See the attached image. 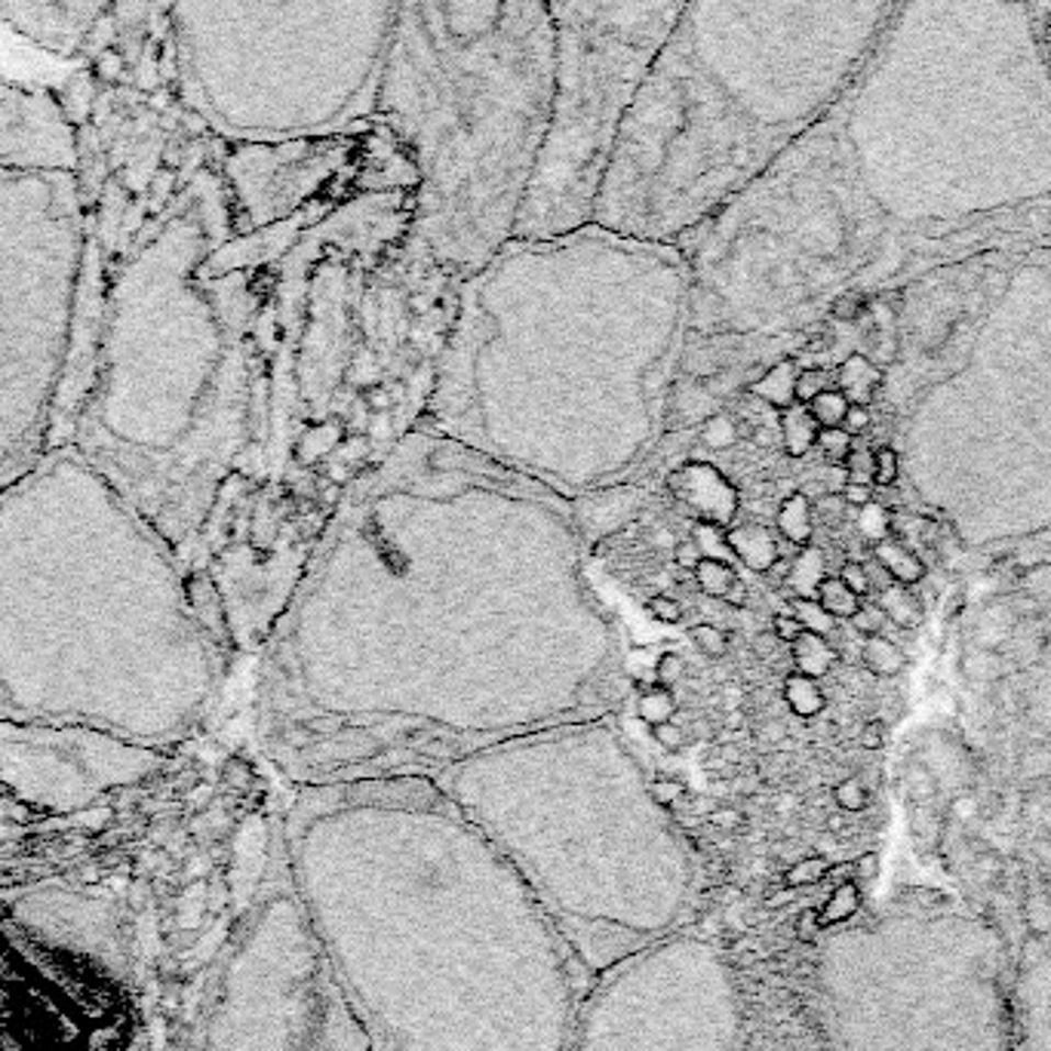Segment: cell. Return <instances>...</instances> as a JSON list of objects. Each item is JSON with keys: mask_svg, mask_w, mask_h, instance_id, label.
Segmentation results:
<instances>
[{"mask_svg": "<svg viewBox=\"0 0 1051 1051\" xmlns=\"http://www.w3.org/2000/svg\"><path fill=\"white\" fill-rule=\"evenodd\" d=\"M877 603H880V609L885 612V619L897 624V628H904V631H907V628H911V631L913 628H919L923 619H926L923 600L913 594V588H904V585H895V581L877 594Z\"/></svg>", "mask_w": 1051, "mask_h": 1051, "instance_id": "cell-21", "label": "cell"}, {"mask_svg": "<svg viewBox=\"0 0 1051 1051\" xmlns=\"http://www.w3.org/2000/svg\"><path fill=\"white\" fill-rule=\"evenodd\" d=\"M870 421H873V416H870V406H858V403H851L849 413H846V418H843V425H839V428H846L851 437H858V433H864L867 428H870Z\"/></svg>", "mask_w": 1051, "mask_h": 1051, "instance_id": "cell-48", "label": "cell"}, {"mask_svg": "<svg viewBox=\"0 0 1051 1051\" xmlns=\"http://www.w3.org/2000/svg\"><path fill=\"white\" fill-rule=\"evenodd\" d=\"M735 969L711 938L677 931L594 977L569 1051H742Z\"/></svg>", "mask_w": 1051, "mask_h": 1051, "instance_id": "cell-9", "label": "cell"}, {"mask_svg": "<svg viewBox=\"0 0 1051 1051\" xmlns=\"http://www.w3.org/2000/svg\"><path fill=\"white\" fill-rule=\"evenodd\" d=\"M793 649H790V658H793V670L796 674H805V677H812V680H821V677H827L834 665L839 662V652L827 643V636L821 634H809L803 631L796 643H790Z\"/></svg>", "mask_w": 1051, "mask_h": 1051, "instance_id": "cell-18", "label": "cell"}, {"mask_svg": "<svg viewBox=\"0 0 1051 1051\" xmlns=\"http://www.w3.org/2000/svg\"><path fill=\"white\" fill-rule=\"evenodd\" d=\"M815 600H818L821 609H824L827 615H834L836 621H849L851 615L858 612V606H861V597L851 594V590L843 585L839 575H824V578H821L818 590H815Z\"/></svg>", "mask_w": 1051, "mask_h": 1051, "instance_id": "cell-25", "label": "cell"}, {"mask_svg": "<svg viewBox=\"0 0 1051 1051\" xmlns=\"http://www.w3.org/2000/svg\"><path fill=\"white\" fill-rule=\"evenodd\" d=\"M821 873H824V861H818V858H809V861H803V864H796L793 870H790L788 880L809 882V880H815V877H821Z\"/></svg>", "mask_w": 1051, "mask_h": 1051, "instance_id": "cell-50", "label": "cell"}, {"mask_svg": "<svg viewBox=\"0 0 1051 1051\" xmlns=\"http://www.w3.org/2000/svg\"><path fill=\"white\" fill-rule=\"evenodd\" d=\"M843 471L849 474L846 483H867V486H873V449L851 447L846 462H843Z\"/></svg>", "mask_w": 1051, "mask_h": 1051, "instance_id": "cell-38", "label": "cell"}, {"mask_svg": "<svg viewBox=\"0 0 1051 1051\" xmlns=\"http://www.w3.org/2000/svg\"><path fill=\"white\" fill-rule=\"evenodd\" d=\"M784 735H788V726H784V723H778V720H775V723H766V728L759 732V738H762V742H772V744L781 742Z\"/></svg>", "mask_w": 1051, "mask_h": 1051, "instance_id": "cell-55", "label": "cell"}, {"mask_svg": "<svg viewBox=\"0 0 1051 1051\" xmlns=\"http://www.w3.org/2000/svg\"><path fill=\"white\" fill-rule=\"evenodd\" d=\"M815 447H818L830 462H846V455H849L851 447H855V437H851L846 428H821Z\"/></svg>", "mask_w": 1051, "mask_h": 1051, "instance_id": "cell-35", "label": "cell"}, {"mask_svg": "<svg viewBox=\"0 0 1051 1051\" xmlns=\"http://www.w3.org/2000/svg\"><path fill=\"white\" fill-rule=\"evenodd\" d=\"M723 603L735 606V609H742V606H747V585H744L742 578H738V581H735V585H732V588L726 590V597H723Z\"/></svg>", "mask_w": 1051, "mask_h": 1051, "instance_id": "cell-53", "label": "cell"}, {"mask_svg": "<svg viewBox=\"0 0 1051 1051\" xmlns=\"http://www.w3.org/2000/svg\"><path fill=\"white\" fill-rule=\"evenodd\" d=\"M649 793L655 803L667 809V805L677 803L682 796V784L680 781H674V778H655V781H649Z\"/></svg>", "mask_w": 1051, "mask_h": 1051, "instance_id": "cell-47", "label": "cell"}, {"mask_svg": "<svg viewBox=\"0 0 1051 1051\" xmlns=\"http://www.w3.org/2000/svg\"><path fill=\"white\" fill-rule=\"evenodd\" d=\"M114 0H0V22L34 47L71 56L93 41Z\"/></svg>", "mask_w": 1051, "mask_h": 1051, "instance_id": "cell-11", "label": "cell"}, {"mask_svg": "<svg viewBox=\"0 0 1051 1051\" xmlns=\"http://www.w3.org/2000/svg\"><path fill=\"white\" fill-rule=\"evenodd\" d=\"M790 609H793L796 621L803 624V631H809V634H821V636L834 634L836 619L821 609V603L815 600V597H793V600H790Z\"/></svg>", "mask_w": 1051, "mask_h": 1051, "instance_id": "cell-31", "label": "cell"}, {"mask_svg": "<svg viewBox=\"0 0 1051 1051\" xmlns=\"http://www.w3.org/2000/svg\"><path fill=\"white\" fill-rule=\"evenodd\" d=\"M176 93L218 142L375 117L400 0H160Z\"/></svg>", "mask_w": 1051, "mask_h": 1051, "instance_id": "cell-5", "label": "cell"}, {"mask_svg": "<svg viewBox=\"0 0 1051 1051\" xmlns=\"http://www.w3.org/2000/svg\"><path fill=\"white\" fill-rule=\"evenodd\" d=\"M201 1051H378L283 867L222 965Z\"/></svg>", "mask_w": 1051, "mask_h": 1051, "instance_id": "cell-8", "label": "cell"}, {"mask_svg": "<svg viewBox=\"0 0 1051 1051\" xmlns=\"http://www.w3.org/2000/svg\"><path fill=\"white\" fill-rule=\"evenodd\" d=\"M784 704H788L790 711L796 713L800 720H812V716H818L824 711V704H827V698H824V689H821L818 680H812V677H805V674H788V680H784Z\"/></svg>", "mask_w": 1051, "mask_h": 1051, "instance_id": "cell-23", "label": "cell"}, {"mask_svg": "<svg viewBox=\"0 0 1051 1051\" xmlns=\"http://www.w3.org/2000/svg\"><path fill=\"white\" fill-rule=\"evenodd\" d=\"M796 360H781L759 375L754 385H747V394H754L775 409H788L796 403Z\"/></svg>", "mask_w": 1051, "mask_h": 1051, "instance_id": "cell-17", "label": "cell"}, {"mask_svg": "<svg viewBox=\"0 0 1051 1051\" xmlns=\"http://www.w3.org/2000/svg\"><path fill=\"white\" fill-rule=\"evenodd\" d=\"M689 640L696 643V649L701 655H708V658H723L728 652V634L723 628H716V624H708V621H701V624H692V631H689Z\"/></svg>", "mask_w": 1051, "mask_h": 1051, "instance_id": "cell-33", "label": "cell"}, {"mask_svg": "<svg viewBox=\"0 0 1051 1051\" xmlns=\"http://www.w3.org/2000/svg\"><path fill=\"white\" fill-rule=\"evenodd\" d=\"M649 728H652V738L662 744L665 750H674V754H677V750L686 747V728H682L680 723L667 720V723H658V726H649Z\"/></svg>", "mask_w": 1051, "mask_h": 1051, "instance_id": "cell-43", "label": "cell"}, {"mask_svg": "<svg viewBox=\"0 0 1051 1051\" xmlns=\"http://www.w3.org/2000/svg\"><path fill=\"white\" fill-rule=\"evenodd\" d=\"M1008 1051H1051V935L1027 943L1012 962Z\"/></svg>", "mask_w": 1051, "mask_h": 1051, "instance_id": "cell-12", "label": "cell"}, {"mask_svg": "<svg viewBox=\"0 0 1051 1051\" xmlns=\"http://www.w3.org/2000/svg\"><path fill=\"white\" fill-rule=\"evenodd\" d=\"M750 440H754V447H759V449H772V447H775V433H772V428H766V425H762V428H757V431L750 433Z\"/></svg>", "mask_w": 1051, "mask_h": 1051, "instance_id": "cell-56", "label": "cell"}, {"mask_svg": "<svg viewBox=\"0 0 1051 1051\" xmlns=\"http://www.w3.org/2000/svg\"><path fill=\"white\" fill-rule=\"evenodd\" d=\"M686 677V658L680 652H662L658 662H655V682L658 686H677Z\"/></svg>", "mask_w": 1051, "mask_h": 1051, "instance_id": "cell-40", "label": "cell"}, {"mask_svg": "<svg viewBox=\"0 0 1051 1051\" xmlns=\"http://www.w3.org/2000/svg\"><path fill=\"white\" fill-rule=\"evenodd\" d=\"M723 542H726L728 551H735V557L742 560L750 573L757 575H766L781 560L775 535L759 523L728 526V529H723Z\"/></svg>", "mask_w": 1051, "mask_h": 1051, "instance_id": "cell-14", "label": "cell"}, {"mask_svg": "<svg viewBox=\"0 0 1051 1051\" xmlns=\"http://www.w3.org/2000/svg\"><path fill=\"white\" fill-rule=\"evenodd\" d=\"M897 452L892 447H877L873 449V486L877 489H892L897 483Z\"/></svg>", "mask_w": 1051, "mask_h": 1051, "instance_id": "cell-36", "label": "cell"}, {"mask_svg": "<svg viewBox=\"0 0 1051 1051\" xmlns=\"http://www.w3.org/2000/svg\"><path fill=\"white\" fill-rule=\"evenodd\" d=\"M839 498L855 510L864 508V505L873 501V486H867V483H846V486H843V493H839Z\"/></svg>", "mask_w": 1051, "mask_h": 1051, "instance_id": "cell-49", "label": "cell"}, {"mask_svg": "<svg viewBox=\"0 0 1051 1051\" xmlns=\"http://www.w3.org/2000/svg\"><path fill=\"white\" fill-rule=\"evenodd\" d=\"M544 7L557 29L560 102L517 240L557 237L594 218L621 117L686 0H544Z\"/></svg>", "mask_w": 1051, "mask_h": 1051, "instance_id": "cell-7", "label": "cell"}, {"mask_svg": "<svg viewBox=\"0 0 1051 1051\" xmlns=\"http://www.w3.org/2000/svg\"><path fill=\"white\" fill-rule=\"evenodd\" d=\"M701 447L708 449H728L738 443V421L728 416V413H713L701 421V431H698Z\"/></svg>", "mask_w": 1051, "mask_h": 1051, "instance_id": "cell-30", "label": "cell"}, {"mask_svg": "<svg viewBox=\"0 0 1051 1051\" xmlns=\"http://www.w3.org/2000/svg\"><path fill=\"white\" fill-rule=\"evenodd\" d=\"M873 560L889 573V578L895 585H904V588H916L926 578V563L919 560V554L913 551L911 544L901 542L897 535H889V539L873 544Z\"/></svg>", "mask_w": 1051, "mask_h": 1051, "instance_id": "cell-15", "label": "cell"}, {"mask_svg": "<svg viewBox=\"0 0 1051 1051\" xmlns=\"http://www.w3.org/2000/svg\"><path fill=\"white\" fill-rule=\"evenodd\" d=\"M849 621H851V628H855L861 636H877L882 634V628H885V621L889 619H885V612L880 609V603H864V600H861L858 612H855Z\"/></svg>", "mask_w": 1051, "mask_h": 1051, "instance_id": "cell-39", "label": "cell"}, {"mask_svg": "<svg viewBox=\"0 0 1051 1051\" xmlns=\"http://www.w3.org/2000/svg\"><path fill=\"white\" fill-rule=\"evenodd\" d=\"M80 142L49 93L0 80V172H78Z\"/></svg>", "mask_w": 1051, "mask_h": 1051, "instance_id": "cell-10", "label": "cell"}, {"mask_svg": "<svg viewBox=\"0 0 1051 1051\" xmlns=\"http://www.w3.org/2000/svg\"><path fill=\"white\" fill-rule=\"evenodd\" d=\"M821 578H824V554H821L818 547H803V551L796 554V560L790 563V573L784 585L793 590V597H815Z\"/></svg>", "mask_w": 1051, "mask_h": 1051, "instance_id": "cell-24", "label": "cell"}, {"mask_svg": "<svg viewBox=\"0 0 1051 1051\" xmlns=\"http://www.w3.org/2000/svg\"><path fill=\"white\" fill-rule=\"evenodd\" d=\"M674 713H677V698L674 692L667 689V686H649V689H643L640 698H636V716H640V723H646V726H658V723H667V720H674Z\"/></svg>", "mask_w": 1051, "mask_h": 1051, "instance_id": "cell-26", "label": "cell"}, {"mask_svg": "<svg viewBox=\"0 0 1051 1051\" xmlns=\"http://www.w3.org/2000/svg\"><path fill=\"white\" fill-rule=\"evenodd\" d=\"M858 529H861V535H864L867 542H882V539H889L892 535V513L885 505H880L877 498L864 505V508H858Z\"/></svg>", "mask_w": 1051, "mask_h": 1051, "instance_id": "cell-32", "label": "cell"}, {"mask_svg": "<svg viewBox=\"0 0 1051 1051\" xmlns=\"http://www.w3.org/2000/svg\"><path fill=\"white\" fill-rule=\"evenodd\" d=\"M805 406H809V413H812L818 428H839L851 403L846 400V394L839 387H827L824 394H818L815 400L805 403Z\"/></svg>", "mask_w": 1051, "mask_h": 1051, "instance_id": "cell-29", "label": "cell"}, {"mask_svg": "<svg viewBox=\"0 0 1051 1051\" xmlns=\"http://www.w3.org/2000/svg\"><path fill=\"white\" fill-rule=\"evenodd\" d=\"M827 387H836V378H830V372L818 370H800L796 372V403H812L818 394H824Z\"/></svg>", "mask_w": 1051, "mask_h": 1051, "instance_id": "cell-34", "label": "cell"}, {"mask_svg": "<svg viewBox=\"0 0 1051 1051\" xmlns=\"http://www.w3.org/2000/svg\"><path fill=\"white\" fill-rule=\"evenodd\" d=\"M443 784L542 904L585 977L692 923L696 851L624 757L474 762Z\"/></svg>", "mask_w": 1051, "mask_h": 1051, "instance_id": "cell-4", "label": "cell"}, {"mask_svg": "<svg viewBox=\"0 0 1051 1051\" xmlns=\"http://www.w3.org/2000/svg\"><path fill=\"white\" fill-rule=\"evenodd\" d=\"M861 662L864 667L873 674V677H901L904 670H907V655L904 649L892 643V640H885L882 634L877 636H864V646H861Z\"/></svg>", "mask_w": 1051, "mask_h": 1051, "instance_id": "cell-22", "label": "cell"}, {"mask_svg": "<svg viewBox=\"0 0 1051 1051\" xmlns=\"http://www.w3.org/2000/svg\"><path fill=\"white\" fill-rule=\"evenodd\" d=\"M882 385V372L870 363V357L851 354L843 360V366L836 370V387L846 394V400L867 406L877 397Z\"/></svg>", "mask_w": 1051, "mask_h": 1051, "instance_id": "cell-16", "label": "cell"}, {"mask_svg": "<svg viewBox=\"0 0 1051 1051\" xmlns=\"http://www.w3.org/2000/svg\"><path fill=\"white\" fill-rule=\"evenodd\" d=\"M670 489L701 523L723 529L738 513V493L713 464L692 462L670 477Z\"/></svg>", "mask_w": 1051, "mask_h": 1051, "instance_id": "cell-13", "label": "cell"}, {"mask_svg": "<svg viewBox=\"0 0 1051 1051\" xmlns=\"http://www.w3.org/2000/svg\"><path fill=\"white\" fill-rule=\"evenodd\" d=\"M901 0H686L621 117L597 225L674 244L846 93Z\"/></svg>", "mask_w": 1051, "mask_h": 1051, "instance_id": "cell-2", "label": "cell"}, {"mask_svg": "<svg viewBox=\"0 0 1051 1051\" xmlns=\"http://www.w3.org/2000/svg\"><path fill=\"white\" fill-rule=\"evenodd\" d=\"M778 532L796 547H809L812 542V532H815V520H812V501L809 495L793 493L781 501L778 508Z\"/></svg>", "mask_w": 1051, "mask_h": 1051, "instance_id": "cell-20", "label": "cell"}, {"mask_svg": "<svg viewBox=\"0 0 1051 1051\" xmlns=\"http://www.w3.org/2000/svg\"><path fill=\"white\" fill-rule=\"evenodd\" d=\"M781 646H784V643H781V640H778L772 631H766V634H757V640H754V652H757L759 658H775V652L781 649Z\"/></svg>", "mask_w": 1051, "mask_h": 1051, "instance_id": "cell-51", "label": "cell"}, {"mask_svg": "<svg viewBox=\"0 0 1051 1051\" xmlns=\"http://www.w3.org/2000/svg\"><path fill=\"white\" fill-rule=\"evenodd\" d=\"M818 431L821 428L815 425L805 403H793L788 409H781V443H784V452L793 459H803L815 449Z\"/></svg>", "mask_w": 1051, "mask_h": 1051, "instance_id": "cell-19", "label": "cell"}, {"mask_svg": "<svg viewBox=\"0 0 1051 1051\" xmlns=\"http://www.w3.org/2000/svg\"><path fill=\"white\" fill-rule=\"evenodd\" d=\"M283 867L378 1051H569L578 965L542 904L416 778L305 790Z\"/></svg>", "mask_w": 1051, "mask_h": 1051, "instance_id": "cell-1", "label": "cell"}, {"mask_svg": "<svg viewBox=\"0 0 1051 1051\" xmlns=\"http://www.w3.org/2000/svg\"><path fill=\"white\" fill-rule=\"evenodd\" d=\"M704 557V551H701V544L696 539H682L680 544H674V563H677V569L682 573H696V566Z\"/></svg>", "mask_w": 1051, "mask_h": 1051, "instance_id": "cell-44", "label": "cell"}, {"mask_svg": "<svg viewBox=\"0 0 1051 1051\" xmlns=\"http://www.w3.org/2000/svg\"><path fill=\"white\" fill-rule=\"evenodd\" d=\"M834 796H836V803L843 805V809H849V812H855V809H861V805L867 803L864 788H861V781H858V778H846L843 784H836Z\"/></svg>", "mask_w": 1051, "mask_h": 1051, "instance_id": "cell-45", "label": "cell"}, {"mask_svg": "<svg viewBox=\"0 0 1051 1051\" xmlns=\"http://www.w3.org/2000/svg\"><path fill=\"white\" fill-rule=\"evenodd\" d=\"M713 824H720V827H735V824H738V812H735V809L713 812Z\"/></svg>", "mask_w": 1051, "mask_h": 1051, "instance_id": "cell-57", "label": "cell"}, {"mask_svg": "<svg viewBox=\"0 0 1051 1051\" xmlns=\"http://www.w3.org/2000/svg\"><path fill=\"white\" fill-rule=\"evenodd\" d=\"M1049 29H1051V19H1049Z\"/></svg>", "mask_w": 1051, "mask_h": 1051, "instance_id": "cell-58", "label": "cell"}, {"mask_svg": "<svg viewBox=\"0 0 1051 1051\" xmlns=\"http://www.w3.org/2000/svg\"><path fill=\"white\" fill-rule=\"evenodd\" d=\"M815 996L830 1051H1008L1012 1042L1003 935L928 892L830 928Z\"/></svg>", "mask_w": 1051, "mask_h": 1051, "instance_id": "cell-6", "label": "cell"}, {"mask_svg": "<svg viewBox=\"0 0 1051 1051\" xmlns=\"http://www.w3.org/2000/svg\"><path fill=\"white\" fill-rule=\"evenodd\" d=\"M341 425L339 421H329V425H320V428H310L305 437H302V443H298V462L305 464H317L320 459H326L332 449L339 447L341 440Z\"/></svg>", "mask_w": 1051, "mask_h": 1051, "instance_id": "cell-28", "label": "cell"}, {"mask_svg": "<svg viewBox=\"0 0 1051 1051\" xmlns=\"http://www.w3.org/2000/svg\"><path fill=\"white\" fill-rule=\"evenodd\" d=\"M882 735H885V732H882V723H867V726L861 728V747H867V750H880Z\"/></svg>", "mask_w": 1051, "mask_h": 1051, "instance_id": "cell-52", "label": "cell"}, {"mask_svg": "<svg viewBox=\"0 0 1051 1051\" xmlns=\"http://www.w3.org/2000/svg\"><path fill=\"white\" fill-rule=\"evenodd\" d=\"M696 581H698V588L704 590L708 597H713V600H723V597H726V590L738 581V575H735V569L728 566L726 560L701 557V563L696 566Z\"/></svg>", "mask_w": 1051, "mask_h": 1051, "instance_id": "cell-27", "label": "cell"}, {"mask_svg": "<svg viewBox=\"0 0 1051 1051\" xmlns=\"http://www.w3.org/2000/svg\"><path fill=\"white\" fill-rule=\"evenodd\" d=\"M772 634L778 636L784 646H790V643H796V640H800V634H803V624L796 621L793 612H778V615L772 619Z\"/></svg>", "mask_w": 1051, "mask_h": 1051, "instance_id": "cell-46", "label": "cell"}, {"mask_svg": "<svg viewBox=\"0 0 1051 1051\" xmlns=\"http://www.w3.org/2000/svg\"><path fill=\"white\" fill-rule=\"evenodd\" d=\"M366 400H370L372 409H391V394H387L385 387H370V391H366Z\"/></svg>", "mask_w": 1051, "mask_h": 1051, "instance_id": "cell-54", "label": "cell"}, {"mask_svg": "<svg viewBox=\"0 0 1051 1051\" xmlns=\"http://www.w3.org/2000/svg\"><path fill=\"white\" fill-rule=\"evenodd\" d=\"M867 302L864 295L855 293V290H846V293H839L834 298V305H830V317H834L836 324H858L861 317H864Z\"/></svg>", "mask_w": 1051, "mask_h": 1051, "instance_id": "cell-37", "label": "cell"}, {"mask_svg": "<svg viewBox=\"0 0 1051 1051\" xmlns=\"http://www.w3.org/2000/svg\"><path fill=\"white\" fill-rule=\"evenodd\" d=\"M646 609H649V615L658 621V624H680L682 621L680 600L670 597V594H655V597H649Z\"/></svg>", "mask_w": 1051, "mask_h": 1051, "instance_id": "cell-41", "label": "cell"}, {"mask_svg": "<svg viewBox=\"0 0 1051 1051\" xmlns=\"http://www.w3.org/2000/svg\"><path fill=\"white\" fill-rule=\"evenodd\" d=\"M839 578H843V585H846L851 594H858L861 600H864L867 594H870V575H867L864 563H858V560H849V563H843V569H839Z\"/></svg>", "mask_w": 1051, "mask_h": 1051, "instance_id": "cell-42", "label": "cell"}, {"mask_svg": "<svg viewBox=\"0 0 1051 1051\" xmlns=\"http://www.w3.org/2000/svg\"><path fill=\"white\" fill-rule=\"evenodd\" d=\"M557 102L544 0H400L375 121L416 170L413 237L449 278L513 240Z\"/></svg>", "mask_w": 1051, "mask_h": 1051, "instance_id": "cell-3", "label": "cell"}]
</instances>
